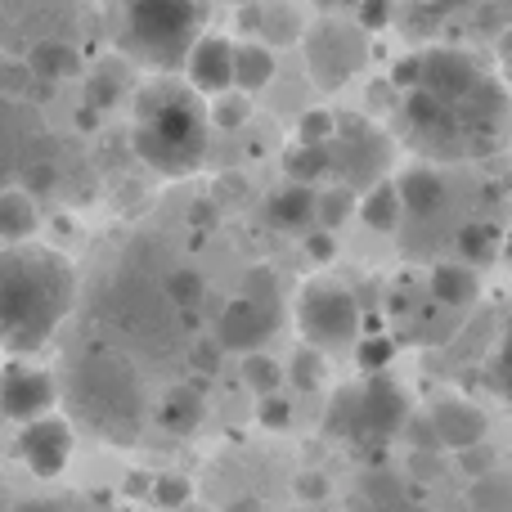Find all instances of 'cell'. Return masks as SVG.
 Instances as JSON below:
<instances>
[{
	"instance_id": "6da1fadb",
	"label": "cell",
	"mask_w": 512,
	"mask_h": 512,
	"mask_svg": "<svg viewBox=\"0 0 512 512\" xmlns=\"http://www.w3.org/2000/svg\"><path fill=\"white\" fill-rule=\"evenodd\" d=\"M77 306V270L54 248H0V346L36 351Z\"/></svg>"
},
{
	"instance_id": "7a4b0ae2",
	"label": "cell",
	"mask_w": 512,
	"mask_h": 512,
	"mask_svg": "<svg viewBox=\"0 0 512 512\" xmlns=\"http://www.w3.org/2000/svg\"><path fill=\"white\" fill-rule=\"evenodd\" d=\"M59 396L72 418L108 445H135L149 423V391L135 360L117 346H90L63 369Z\"/></svg>"
},
{
	"instance_id": "3957f363",
	"label": "cell",
	"mask_w": 512,
	"mask_h": 512,
	"mask_svg": "<svg viewBox=\"0 0 512 512\" xmlns=\"http://www.w3.org/2000/svg\"><path fill=\"white\" fill-rule=\"evenodd\" d=\"M207 108L189 86L162 77L135 99V153L158 176H189L207 158Z\"/></svg>"
},
{
	"instance_id": "277c9868",
	"label": "cell",
	"mask_w": 512,
	"mask_h": 512,
	"mask_svg": "<svg viewBox=\"0 0 512 512\" xmlns=\"http://www.w3.org/2000/svg\"><path fill=\"white\" fill-rule=\"evenodd\" d=\"M198 36H203L198 0H122L113 5V41L140 68H180Z\"/></svg>"
},
{
	"instance_id": "5b68a950",
	"label": "cell",
	"mask_w": 512,
	"mask_h": 512,
	"mask_svg": "<svg viewBox=\"0 0 512 512\" xmlns=\"http://www.w3.org/2000/svg\"><path fill=\"white\" fill-rule=\"evenodd\" d=\"M99 324L113 333V346H140L149 355H167L180 342V315L167 306L153 283L144 279H113L95 301Z\"/></svg>"
},
{
	"instance_id": "8992f818",
	"label": "cell",
	"mask_w": 512,
	"mask_h": 512,
	"mask_svg": "<svg viewBox=\"0 0 512 512\" xmlns=\"http://www.w3.org/2000/svg\"><path fill=\"white\" fill-rule=\"evenodd\" d=\"M409 423V396L387 378V373H373L360 387H342L328 405V432L342 436L351 445H373L382 450L387 441H396Z\"/></svg>"
},
{
	"instance_id": "52a82bcc",
	"label": "cell",
	"mask_w": 512,
	"mask_h": 512,
	"mask_svg": "<svg viewBox=\"0 0 512 512\" xmlns=\"http://www.w3.org/2000/svg\"><path fill=\"white\" fill-rule=\"evenodd\" d=\"M297 319H301V333L315 351H342L360 337L364 315H360V301H355L351 288L333 279H315L306 283L297 301Z\"/></svg>"
},
{
	"instance_id": "ba28073f",
	"label": "cell",
	"mask_w": 512,
	"mask_h": 512,
	"mask_svg": "<svg viewBox=\"0 0 512 512\" xmlns=\"http://www.w3.org/2000/svg\"><path fill=\"white\" fill-rule=\"evenodd\" d=\"M328 153H333V171H342L346 189H369L378 180H387L391 140L382 131H373V126H364L360 117H337Z\"/></svg>"
},
{
	"instance_id": "9c48e42d",
	"label": "cell",
	"mask_w": 512,
	"mask_h": 512,
	"mask_svg": "<svg viewBox=\"0 0 512 512\" xmlns=\"http://www.w3.org/2000/svg\"><path fill=\"white\" fill-rule=\"evenodd\" d=\"M306 59H310V77L324 90H342L351 81V72L364 63V32L360 27H337V23H319L306 41Z\"/></svg>"
},
{
	"instance_id": "30bf717a",
	"label": "cell",
	"mask_w": 512,
	"mask_h": 512,
	"mask_svg": "<svg viewBox=\"0 0 512 512\" xmlns=\"http://www.w3.org/2000/svg\"><path fill=\"white\" fill-rule=\"evenodd\" d=\"M400 113H405V126L423 149L445 153V158H463V131H459V113L454 104L427 95V90H409L400 95Z\"/></svg>"
},
{
	"instance_id": "8fae6325",
	"label": "cell",
	"mask_w": 512,
	"mask_h": 512,
	"mask_svg": "<svg viewBox=\"0 0 512 512\" xmlns=\"http://www.w3.org/2000/svg\"><path fill=\"white\" fill-rule=\"evenodd\" d=\"M54 400H59V382L36 364H9L0 373V414L14 418V423L45 418L54 409Z\"/></svg>"
},
{
	"instance_id": "7c38bea8",
	"label": "cell",
	"mask_w": 512,
	"mask_h": 512,
	"mask_svg": "<svg viewBox=\"0 0 512 512\" xmlns=\"http://www.w3.org/2000/svg\"><path fill=\"white\" fill-rule=\"evenodd\" d=\"M418 59H423V86L418 90L445 99V104L468 99L472 90H477V81L486 77V68L477 63V54L454 50V45H445V50H427V54H418Z\"/></svg>"
},
{
	"instance_id": "4fadbf2b",
	"label": "cell",
	"mask_w": 512,
	"mask_h": 512,
	"mask_svg": "<svg viewBox=\"0 0 512 512\" xmlns=\"http://www.w3.org/2000/svg\"><path fill=\"white\" fill-rule=\"evenodd\" d=\"M274 328H279V315H270V310L252 306L248 297H234L230 306L216 315V328H212V342L221 346V351H234V355H252L261 351L265 342L274 337Z\"/></svg>"
},
{
	"instance_id": "5bb4252c",
	"label": "cell",
	"mask_w": 512,
	"mask_h": 512,
	"mask_svg": "<svg viewBox=\"0 0 512 512\" xmlns=\"http://www.w3.org/2000/svg\"><path fill=\"white\" fill-rule=\"evenodd\" d=\"M185 77H189V90L194 95H225L230 86V72H234V41L221 32H203L185 54Z\"/></svg>"
},
{
	"instance_id": "9a60e30c",
	"label": "cell",
	"mask_w": 512,
	"mask_h": 512,
	"mask_svg": "<svg viewBox=\"0 0 512 512\" xmlns=\"http://www.w3.org/2000/svg\"><path fill=\"white\" fill-rule=\"evenodd\" d=\"M18 450H23V463L36 477H59L72 459V423H63L54 414L32 418V423H23Z\"/></svg>"
},
{
	"instance_id": "2e32d148",
	"label": "cell",
	"mask_w": 512,
	"mask_h": 512,
	"mask_svg": "<svg viewBox=\"0 0 512 512\" xmlns=\"http://www.w3.org/2000/svg\"><path fill=\"white\" fill-rule=\"evenodd\" d=\"M427 427L436 436V450H468V445H481L486 441V414L481 405L472 400H459V396H445L436 400V409L427 414Z\"/></svg>"
},
{
	"instance_id": "e0dca14e",
	"label": "cell",
	"mask_w": 512,
	"mask_h": 512,
	"mask_svg": "<svg viewBox=\"0 0 512 512\" xmlns=\"http://www.w3.org/2000/svg\"><path fill=\"white\" fill-rule=\"evenodd\" d=\"M391 185H396L400 212L418 216V221H432V216L445 212V203H450V185H445V176L436 167H409V171H400Z\"/></svg>"
},
{
	"instance_id": "ac0fdd59",
	"label": "cell",
	"mask_w": 512,
	"mask_h": 512,
	"mask_svg": "<svg viewBox=\"0 0 512 512\" xmlns=\"http://www.w3.org/2000/svg\"><path fill=\"white\" fill-rule=\"evenodd\" d=\"M427 292L441 310H463L481 297V270H472L463 261H441L427 279Z\"/></svg>"
},
{
	"instance_id": "d6986e66",
	"label": "cell",
	"mask_w": 512,
	"mask_h": 512,
	"mask_svg": "<svg viewBox=\"0 0 512 512\" xmlns=\"http://www.w3.org/2000/svg\"><path fill=\"white\" fill-rule=\"evenodd\" d=\"M27 72H32L36 81H45V86L81 77V50L72 41H63V36H45V41H36L32 50H27Z\"/></svg>"
},
{
	"instance_id": "ffe728a7",
	"label": "cell",
	"mask_w": 512,
	"mask_h": 512,
	"mask_svg": "<svg viewBox=\"0 0 512 512\" xmlns=\"http://www.w3.org/2000/svg\"><path fill=\"white\" fill-rule=\"evenodd\" d=\"M203 414H207V400H203V391H198L194 382H176V387H167V396L158 400V427L162 432H171V436L198 432Z\"/></svg>"
},
{
	"instance_id": "44dd1931",
	"label": "cell",
	"mask_w": 512,
	"mask_h": 512,
	"mask_svg": "<svg viewBox=\"0 0 512 512\" xmlns=\"http://www.w3.org/2000/svg\"><path fill=\"white\" fill-rule=\"evenodd\" d=\"M265 221L274 225L279 234H301L315 225V194L306 185H283L270 194L265 203Z\"/></svg>"
},
{
	"instance_id": "7402d4cb",
	"label": "cell",
	"mask_w": 512,
	"mask_h": 512,
	"mask_svg": "<svg viewBox=\"0 0 512 512\" xmlns=\"http://www.w3.org/2000/svg\"><path fill=\"white\" fill-rule=\"evenodd\" d=\"M355 512H423L409 499L405 481L391 472H364L360 490H355Z\"/></svg>"
},
{
	"instance_id": "603a6c76",
	"label": "cell",
	"mask_w": 512,
	"mask_h": 512,
	"mask_svg": "<svg viewBox=\"0 0 512 512\" xmlns=\"http://www.w3.org/2000/svg\"><path fill=\"white\" fill-rule=\"evenodd\" d=\"M41 230V212H36V198H27L23 189H0V248H18V243H32V234Z\"/></svg>"
},
{
	"instance_id": "cb8c5ba5",
	"label": "cell",
	"mask_w": 512,
	"mask_h": 512,
	"mask_svg": "<svg viewBox=\"0 0 512 512\" xmlns=\"http://www.w3.org/2000/svg\"><path fill=\"white\" fill-rule=\"evenodd\" d=\"M274 50L261 41H243L234 45V72H230V86L239 90V95H256V90H265L274 81Z\"/></svg>"
},
{
	"instance_id": "d4e9b609",
	"label": "cell",
	"mask_w": 512,
	"mask_h": 512,
	"mask_svg": "<svg viewBox=\"0 0 512 512\" xmlns=\"http://www.w3.org/2000/svg\"><path fill=\"white\" fill-rule=\"evenodd\" d=\"M355 212H360V221L369 225L373 234H396L400 221H405L400 198H396V185H391V180H378V185L364 189V198L355 203Z\"/></svg>"
},
{
	"instance_id": "484cf974",
	"label": "cell",
	"mask_w": 512,
	"mask_h": 512,
	"mask_svg": "<svg viewBox=\"0 0 512 512\" xmlns=\"http://www.w3.org/2000/svg\"><path fill=\"white\" fill-rule=\"evenodd\" d=\"M158 292L167 297V306L176 310V315H194V310L203 306V297H207V279L198 270H189V265H176V270L162 274Z\"/></svg>"
},
{
	"instance_id": "4316f807",
	"label": "cell",
	"mask_w": 512,
	"mask_h": 512,
	"mask_svg": "<svg viewBox=\"0 0 512 512\" xmlns=\"http://www.w3.org/2000/svg\"><path fill=\"white\" fill-rule=\"evenodd\" d=\"M328 171H333V153L315 149V144H292L288 153H283V176H288V185H315V180H324Z\"/></svg>"
},
{
	"instance_id": "83f0119b",
	"label": "cell",
	"mask_w": 512,
	"mask_h": 512,
	"mask_svg": "<svg viewBox=\"0 0 512 512\" xmlns=\"http://www.w3.org/2000/svg\"><path fill=\"white\" fill-rule=\"evenodd\" d=\"M454 248H459V261L472 265V270H481V265H490L499 256V230L486 221L477 225H463L459 234H454Z\"/></svg>"
},
{
	"instance_id": "f1b7e54d",
	"label": "cell",
	"mask_w": 512,
	"mask_h": 512,
	"mask_svg": "<svg viewBox=\"0 0 512 512\" xmlns=\"http://www.w3.org/2000/svg\"><path fill=\"white\" fill-rule=\"evenodd\" d=\"M239 297H248L252 306L270 310V315H283L279 279H274V270H265V265H256V270H248V279H243V292H239Z\"/></svg>"
},
{
	"instance_id": "f546056e",
	"label": "cell",
	"mask_w": 512,
	"mask_h": 512,
	"mask_svg": "<svg viewBox=\"0 0 512 512\" xmlns=\"http://www.w3.org/2000/svg\"><path fill=\"white\" fill-rule=\"evenodd\" d=\"M351 212H355V189H346V185H337L333 194L315 198V221H319V230H328V234L342 230Z\"/></svg>"
},
{
	"instance_id": "4dcf8cb0",
	"label": "cell",
	"mask_w": 512,
	"mask_h": 512,
	"mask_svg": "<svg viewBox=\"0 0 512 512\" xmlns=\"http://www.w3.org/2000/svg\"><path fill=\"white\" fill-rule=\"evenodd\" d=\"M243 382H248L256 396H274V391H279V382H283L279 360H270V355H261V351L243 355Z\"/></svg>"
},
{
	"instance_id": "1f68e13d",
	"label": "cell",
	"mask_w": 512,
	"mask_h": 512,
	"mask_svg": "<svg viewBox=\"0 0 512 512\" xmlns=\"http://www.w3.org/2000/svg\"><path fill=\"white\" fill-rule=\"evenodd\" d=\"M59 162L54 158H36V162H23V171H18V189H23L27 198L36 194H54L59 189Z\"/></svg>"
},
{
	"instance_id": "d6a6232c",
	"label": "cell",
	"mask_w": 512,
	"mask_h": 512,
	"mask_svg": "<svg viewBox=\"0 0 512 512\" xmlns=\"http://www.w3.org/2000/svg\"><path fill=\"white\" fill-rule=\"evenodd\" d=\"M248 117H252V99L248 95H234V90L216 95V104L207 108V126H225V131H239Z\"/></svg>"
},
{
	"instance_id": "836d02e7",
	"label": "cell",
	"mask_w": 512,
	"mask_h": 512,
	"mask_svg": "<svg viewBox=\"0 0 512 512\" xmlns=\"http://www.w3.org/2000/svg\"><path fill=\"white\" fill-rule=\"evenodd\" d=\"M333 131H337L333 108H310V113L297 117V144H315V149H324V144H333Z\"/></svg>"
},
{
	"instance_id": "e575fe53",
	"label": "cell",
	"mask_w": 512,
	"mask_h": 512,
	"mask_svg": "<svg viewBox=\"0 0 512 512\" xmlns=\"http://www.w3.org/2000/svg\"><path fill=\"white\" fill-rule=\"evenodd\" d=\"M391 360H396V342H391V337H382V333L364 337L360 351H355V364H360L369 378H373V373H387Z\"/></svg>"
},
{
	"instance_id": "d590c367",
	"label": "cell",
	"mask_w": 512,
	"mask_h": 512,
	"mask_svg": "<svg viewBox=\"0 0 512 512\" xmlns=\"http://www.w3.org/2000/svg\"><path fill=\"white\" fill-rule=\"evenodd\" d=\"M472 508L477 512H508V481L499 472H486L472 486Z\"/></svg>"
},
{
	"instance_id": "8d00e7d4",
	"label": "cell",
	"mask_w": 512,
	"mask_h": 512,
	"mask_svg": "<svg viewBox=\"0 0 512 512\" xmlns=\"http://www.w3.org/2000/svg\"><path fill=\"white\" fill-rule=\"evenodd\" d=\"M292 382H297V391H315L319 382H324V351H315V346H306V351L292 355Z\"/></svg>"
},
{
	"instance_id": "74e56055",
	"label": "cell",
	"mask_w": 512,
	"mask_h": 512,
	"mask_svg": "<svg viewBox=\"0 0 512 512\" xmlns=\"http://www.w3.org/2000/svg\"><path fill=\"white\" fill-rule=\"evenodd\" d=\"M32 72H27V63H14V59H0V95L9 99H27V90H32Z\"/></svg>"
},
{
	"instance_id": "f35d334b",
	"label": "cell",
	"mask_w": 512,
	"mask_h": 512,
	"mask_svg": "<svg viewBox=\"0 0 512 512\" xmlns=\"http://www.w3.org/2000/svg\"><path fill=\"white\" fill-rule=\"evenodd\" d=\"M391 86H396L400 95L423 86V59H418V54H405V59L391 63Z\"/></svg>"
},
{
	"instance_id": "ab89813d",
	"label": "cell",
	"mask_w": 512,
	"mask_h": 512,
	"mask_svg": "<svg viewBox=\"0 0 512 512\" xmlns=\"http://www.w3.org/2000/svg\"><path fill=\"white\" fill-rule=\"evenodd\" d=\"M189 495H194V486H189L185 477H158V481H153V499H158L162 508L189 504Z\"/></svg>"
},
{
	"instance_id": "60d3db41",
	"label": "cell",
	"mask_w": 512,
	"mask_h": 512,
	"mask_svg": "<svg viewBox=\"0 0 512 512\" xmlns=\"http://www.w3.org/2000/svg\"><path fill=\"white\" fill-rule=\"evenodd\" d=\"M256 418H261V427H274V432H283V427L292 423V405L274 391V396H261V405H256Z\"/></svg>"
},
{
	"instance_id": "b9f144b4",
	"label": "cell",
	"mask_w": 512,
	"mask_h": 512,
	"mask_svg": "<svg viewBox=\"0 0 512 512\" xmlns=\"http://www.w3.org/2000/svg\"><path fill=\"white\" fill-rule=\"evenodd\" d=\"M387 23H391V0H360V14H355L360 32H382Z\"/></svg>"
},
{
	"instance_id": "7bdbcfd3",
	"label": "cell",
	"mask_w": 512,
	"mask_h": 512,
	"mask_svg": "<svg viewBox=\"0 0 512 512\" xmlns=\"http://www.w3.org/2000/svg\"><path fill=\"white\" fill-rule=\"evenodd\" d=\"M459 463L468 477H486V472H495V454L486 450V445H468V450H459Z\"/></svg>"
},
{
	"instance_id": "ee69618b",
	"label": "cell",
	"mask_w": 512,
	"mask_h": 512,
	"mask_svg": "<svg viewBox=\"0 0 512 512\" xmlns=\"http://www.w3.org/2000/svg\"><path fill=\"white\" fill-rule=\"evenodd\" d=\"M306 256L310 261H319V265H328L337 256V234H328V230L306 234Z\"/></svg>"
},
{
	"instance_id": "f6af8a7d",
	"label": "cell",
	"mask_w": 512,
	"mask_h": 512,
	"mask_svg": "<svg viewBox=\"0 0 512 512\" xmlns=\"http://www.w3.org/2000/svg\"><path fill=\"white\" fill-rule=\"evenodd\" d=\"M216 355H221V346H216V342H198L194 351H189V364H194V369H203V373H212L216 369Z\"/></svg>"
},
{
	"instance_id": "bcb514c9",
	"label": "cell",
	"mask_w": 512,
	"mask_h": 512,
	"mask_svg": "<svg viewBox=\"0 0 512 512\" xmlns=\"http://www.w3.org/2000/svg\"><path fill=\"white\" fill-rule=\"evenodd\" d=\"M9 512H72V504H63V499H27V504H18Z\"/></svg>"
},
{
	"instance_id": "7dc6e473",
	"label": "cell",
	"mask_w": 512,
	"mask_h": 512,
	"mask_svg": "<svg viewBox=\"0 0 512 512\" xmlns=\"http://www.w3.org/2000/svg\"><path fill=\"white\" fill-rule=\"evenodd\" d=\"M432 14H454V9H463V5H472V0H423Z\"/></svg>"
},
{
	"instance_id": "c3c4849f",
	"label": "cell",
	"mask_w": 512,
	"mask_h": 512,
	"mask_svg": "<svg viewBox=\"0 0 512 512\" xmlns=\"http://www.w3.org/2000/svg\"><path fill=\"white\" fill-rule=\"evenodd\" d=\"M77 126H81V131H95V126H99V108H77Z\"/></svg>"
},
{
	"instance_id": "681fc988",
	"label": "cell",
	"mask_w": 512,
	"mask_h": 512,
	"mask_svg": "<svg viewBox=\"0 0 512 512\" xmlns=\"http://www.w3.org/2000/svg\"><path fill=\"white\" fill-rule=\"evenodd\" d=\"M225 512H261V504H256V499H239V504H230Z\"/></svg>"
},
{
	"instance_id": "f907efd6",
	"label": "cell",
	"mask_w": 512,
	"mask_h": 512,
	"mask_svg": "<svg viewBox=\"0 0 512 512\" xmlns=\"http://www.w3.org/2000/svg\"><path fill=\"white\" fill-rule=\"evenodd\" d=\"M301 490H306V495H324V486H319V477H301Z\"/></svg>"
},
{
	"instance_id": "816d5d0a",
	"label": "cell",
	"mask_w": 512,
	"mask_h": 512,
	"mask_svg": "<svg viewBox=\"0 0 512 512\" xmlns=\"http://www.w3.org/2000/svg\"><path fill=\"white\" fill-rule=\"evenodd\" d=\"M0 512H9V499H5V486H0Z\"/></svg>"
},
{
	"instance_id": "f5cc1de1",
	"label": "cell",
	"mask_w": 512,
	"mask_h": 512,
	"mask_svg": "<svg viewBox=\"0 0 512 512\" xmlns=\"http://www.w3.org/2000/svg\"><path fill=\"white\" fill-rule=\"evenodd\" d=\"M225 5H261V0H225Z\"/></svg>"
},
{
	"instance_id": "db71d44e",
	"label": "cell",
	"mask_w": 512,
	"mask_h": 512,
	"mask_svg": "<svg viewBox=\"0 0 512 512\" xmlns=\"http://www.w3.org/2000/svg\"><path fill=\"white\" fill-rule=\"evenodd\" d=\"M108 5H122V0H108Z\"/></svg>"
},
{
	"instance_id": "11a10c76",
	"label": "cell",
	"mask_w": 512,
	"mask_h": 512,
	"mask_svg": "<svg viewBox=\"0 0 512 512\" xmlns=\"http://www.w3.org/2000/svg\"><path fill=\"white\" fill-rule=\"evenodd\" d=\"M0 59H5V54H0Z\"/></svg>"
}]
</instances>
